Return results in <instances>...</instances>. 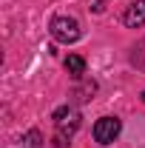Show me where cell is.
<instances>
[{
	"instance_id": "cell-1",
	"label": "cell",
	"mask_w": 145,
	"mask_h": 148,
	"mask_svg": "<svg viewBox=\"0 0 145 148\" xmlns=\"http://www.w3.org/2000/svg\"><path fill=\"white\" fill-rule=\"evenodd\" d=\"M54 125H57V137H54V145L57 148H63V145H68L66 140L71 137L74 131H77V125H80V114L74 108H68V106H63V108H57L54 111Z\"/></svg>"
},
{
	"instance_id": "cell-2",
	"label": "cell",
	"mask_w": 145,
	"mask_h": 148,
	"mask_svg": "<svg viewBox=\"0 0 145 148\" xmlns=\"http://www.w3.org/2000/svg\"><path fill=\"white\" fill-rule=\"evenodd\" d=\"M49 32L54 37L57 43H77L80 40V23L74 17H54L51 20V26H49Z\"/></svg>"
},
{
	"instance_id": "cell-3",
	"label": "cell",
	"mask_w": 145,
	"mask_h": 148,
	"mask_svg": "<svg viewBox=\"0 0 145 148\" xmlns=\"http://www.w3.org/2000/svg\"><path fill=\"white\" fill-rule=\"evenodd\" d=\"M120 131H122V123L117 117H100L94 123V140L100 145H108V143H114L120 137Z\"/></svg>"
},
{
	"instance_id": "cell-4",
	"label": "cell",
	"mask_w": 145,
	"mask_h": 148,
	"mask_svg": "<svg viewBox=\"0 0 145 148\" xmlns=\"http://www.w3.org/2000/svg\"><path fill=\"white\" fill-rule=\"evenodd\" d=\"M122 23H125L128 29L142 26V23H145V0H137V3H131V6H128L125 14H122Z\"/></svg>"
},
{
	"instance_id": "cell-5",
	"label": "cell",
	"mask_w": 145,
	"mask_h": 148,
	"mask_svg": "<svg viewBox=\"0 0 145 148\" xmlns=\"http://www.w3.org/2000/svg\"><path fill=\"white\" fill-rule=\"evenodd\" d=\"M66 71L80 80V77L85 74V60H83L80 54H68V60H66Z\"/></svg>"
},
{
	"instance_id": "cell-6",
	"label": "cell",
	"mask_w": 145,
	"mask_h": 148,
	"mask_svg": "<svg viewBox=\"0 0 145 148\" xmlns=\"http://www.w3.org/2000/svg\"><path fill=\"white\" fill-rule=\"evenodd\" d=\"M23 145H26V148H40V145H43V137H40V131H29V134L23 137Z\"/></svg>"
},
{
	"instance_id": "cell-7",
	"label": "cell",
	"mask_w": 145,
	"mask_h": 148,
	"mask_svg": "<svg viewBox=\"0 0 145 148\" xmlns=\"http://www.w3.org/2000/svg\"><path fill=\"white\" fill-rule=\"evenodd\" d=\"M142 103H145V91H142Z\"/></svg>"
}]
</instances>
